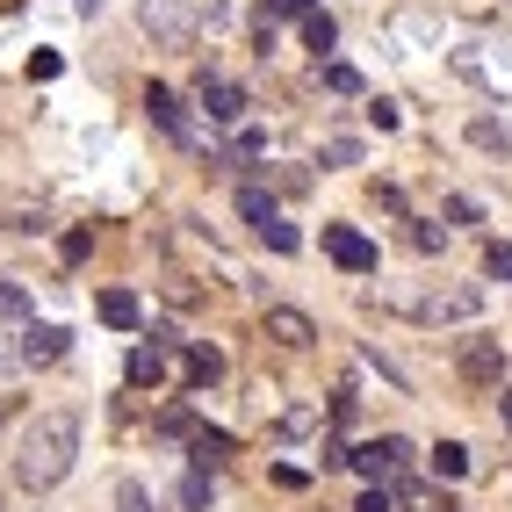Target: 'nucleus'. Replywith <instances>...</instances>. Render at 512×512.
I'll use <instances>...</instances> for the list:
<instances>
[{
  "label": "nucleus",
  "mask_w": 512,
  "mask_h": 512,
  "mask_svg": "<svg viewBox=\"0 0 512 512\" xmlns=\"http://www.w3.org/2000/svg\"><path fill=\"white\" fill-rule=\"evenodd\" d=\"M80 462V419L73 412H37V426L22 433V455H15V484L22 491H51L65 484Z\"/></svg>",
  "instance_id": "nucleus-1"
},
{
  "label": "nucleus",
  "mask_w": 512,
  "mask_h": 512,
  "mask_svg": "<svg viewBox=\"0 0 512 512\" xmlns=\"http://www.w3.org/2000/svg\"><path fill=\"white\" fill-rule=\"evenodd\" d=\"M476 311H484V289H476V282H448V289H433V296L412 303L419 325H469Z\"/></svg>",
  "instance_id": "nucleus-2"
},
{
  "label": "nucleus",
  "mask_w": 512,
  "mask_h": 512,
  "mask_svg": "<svg viewBox=\"0 0 512 512\" xmlns=\"http://www.w3.org/2000/svg\"><path fill=\"white\" fill-rule=\"evenodd\" d=\"M145 29H152V44L188 51L195 29H202V15H195V0H145Z\"/></svg>",
  "instance_id": "nucleus-3"
},
{
  "label": "nucleus",
  "mask_w": 512,
  "mask_h": 512,
  "mask_svg": "<svg viewBox=\"0 0 512 512\" xmlns=\"http://www.w3.org/2000/svg\"><path fill=\"white\" fill-rule=\"evenodd\" d=\"M404 455H412V440H404V433H383V440H361L347 462L368 476V484H404Z\"/></svg>",
  "instance_id": "nucleus-4"
},
{
  "label": "nucleus",
  "mask_w": 512,
  "mask_h": 512,
  "mask_svg": "<svg viewBox=\"0 0 512 512\" xmlns=\"http://www.w3.org/2000/svg\"><path fill=\"white\" fill-rule=\"evenodd\" d=\"M325 253H332L339 267H347V275H375V260H383V253H375L354 224H325Z\"/></svg>",
  "instance_id": "nucleus-5"
},
{
  "label": "nucleus",
  "mask_w": 512,
  "mask_h": 512,
  "mask_svg": "<svg viewBox=\"0 0 512 512\" xmlns=\"http://www.w3.org/2000/svg\"><path fill=\"white\" fill-rule=\"evenodd\" d=\"M145 109H152V123H159L174 145H195V138H202V130L188 123V109H181V94H174V87H145Z\"/></svg>",
  "instance_id": "nucleus-6"
},
{
  "label": "nucleus",
  "mask_w": 512,
  "mask_h": 512,
  "mask_svg": "<svg viewBox=\"0 0 512 512\" xmlns=\"http://www.w3.org/2000/svg\"><path fill=\"white\" fill-rule=\"evenodd\" d=\"M455 368H462V383L491 390L498 368H505V354H498V339H462V347H455Z\"/></svg>",
  "instance_id": "nucleus-7"
},
{
  "label": "nucleus",
  "mask_w": 512,
  "mask_h": 512,
  "mask_svg": "<svg viewBox=\"0 0 512 512\" xmlns=\"http://www.w3.org/2000/svg\"><path fill=\"white\" fill-rule=\"evenodd\" d=\"M267 339H275V347H289V354H303L318 339V325L296 311V303H267Z\"/></svg>",
  "instance_id": "nucleus-8"
},
{
  "label": "nucleus",
  "mask_w": 512,
  "mask_h": 512,
  "mask_svg": "<svg viewBox=\"0 0 512 512\" xmlns=\"http://www.w3.org/2000/svg\"><path fill=\"white\" fill-rule=\"evenodd\" d=\"M202 116H210V123H238V116H246V87H231V80H202Z\"/></svg>",
  "instance_id": "nucleus-9"
},
{
  "label": "nucleus",
  "mask_w": 512,
  "mask_h": 512,
  "mask_svg": "<svg viewBox=\"0 0 512 512\" xmlns=\"http://www.w3.org/2000/svg\"><path fill=\"white\" fill-rule=\"evenodd\" d=\"M65 339H73L65 325H29V332H22V361H29V368H51V361H65Z\"/></svg>",
  "instance_id": "nucleus-10"
},
{
  "label": "nucleus",
  "mask_w": 512,
  "mask_h": 512,
  "mask_svg": "<svg viewBox=\"0 0 512 512\" xmlns=\"http://www.w3.org/2000/svg\"><path fill=\"white\" fill-rule=\"evenodd\" d=\"M94 311H101V325H116V332H138V325H145V303L130 296V289H101Z\"/></svg>",
  "instance_id": "nucleus-11"
},
{
  "label": "nucleus",
  "mask_w": 512,
  "mask_h": 512,
  "mask_svg": "<svg viewBox=\"0 0 512 512\" xmlns=\"http://www.w3.org/2000/svg\"><path fill=\"white\" fill-rule=\"evenodd\" d=\"M238 217H246L253 231H275L282 224V210H275V195H267V188H238Z\"/></svg>",
  "instance_id": "nucleus-12"
},
{
  "label": "nucleus",
  "mask_w": 512,
  "mask_h": 512,
  "mask_svg": "<svg viewBox=\"0 0 512 512\" xmlns=\"http://www.w3.org/2000/svg\"><path fill=\"white\" fill-rule=\"evenodd\" d=\"M159 383H166V354L138 347V354H130V390H159Z\"/></svg>",
  "instance_id": "nucleus-13"
},
{
  "label": "nucleus",
  "mask_w": 512,
  "mask_h": 512,
  "mask_svg": "<svg viewBox=\"0 0 512 512\" xmlns=\"http://www.w3.org/2000/svg\"><path fill=\"white\" fill-rule=\"evenodd\" d=\"M224 375V354L217 347H188V390H210Z\"/></svg>",
  "instance_id": "nucleus-14"
},
{
  "label": "nucleus",
  "mask_w": 512,
  "mask_h": 512,
  "mask_svg": "<svg viewBox=\"0 0 512 512\" xmlns=\"http://www.w3.org/2000/svg\"><path fill=\"white\" fill-rule=\"evenodd\" d=\"M303 44H311V51H318V65H325V51L339 44V22H332L325 8H311V15H303Z\"/></svg>",
  "instance_id": "nucleus-15"
},
{
  "label": "nucleus",
  "mask_w": 512,
  "mask_h": 512,
  "mask_svg": "<svg viewBox=\"0 0 512 512\" xmlns=\"http://www.w3.org/2000/svg\"><path fill=\"white\" fill-rule=\"evenodd\" d=\"M433 469L448 476V484H455V476H469V448H462V440H440V448H433Z\"/></svg>",
  "instance_id": "nucleus-16"
},
{
  "label": "nucleus",
  "mask_w": 512,
  "mask_h": 512,
  "mask_svg": "<svg viewBox=\"0 0 512 512\" xmlns=\"http://www.w3.org/2000/svg\"><path fill=\"white\" fill-rule=\"evenodd\" d=\"M469 138L484 145V152H505V145H512V130H505L498 116H476V123H469Z\"/></svg>",
  "instance_id": "nucleus-17"
},
{
  "label": "nucleus",
  "mask_w": 512,
  "mask_h": 512,
  "mask_svg": "<svg viewBox=\"0 0 512 512\" xmlns=\"http://www.w3.org/2000/svg\"><path fill=\"white\" fill-rule=\"evenodd\" d=\"M224 455H231V440H224V433H195V469H217Z\"/></svg>",
  "instance_id": "nucleus-18"
},
{
  "label": "nucleus",
  "mask_w": 512,
  "mask_h": 512,
  "mask_svg": "<svg viewBox=\"0 0 512 512\" xmlns=\"http://www.w3.org/2000/svg\"><path fill=\"white\" fill-rule=\"evenodd\" d=\"M181 505H188V512H202V505H210V469L181 476Z\"/></svg>",
  "instance_id": "nucleus-19"
},
{
  "label": "nucleus",
  "mask_w": 512,
  "mask_h": 512,
  "mask_svg": "<svg viewBox=\"0 0 512 512\" xmlns=\"http://www.w3.org/2000/svg\"><path fill=\"white\" fill-rule=\"evenodd\" d=\"M318 73H325L332 94H361V73H354V65H318Z\"/></svg>",
  "instance_id": "nucleus-20"
},
{
  "label": "nucleus",
  "mask_w": 512,
  "mask_h": 512,
  "mask_svg": "<svg viewBox=\"0 0 512 512\" xmlns=\"http://www.w3.org/2000/svg\"><path fill=\"white\" fill-rule=\"evenodd\" d=\"M58 73H65L58 51H37V58H29V80H58Z\"/></svg>",
  "instance_id": "nucleus-21"
},
{
  "label": "nucleus",
  "mask_w": 512,
  "mask_h": 512,
  "mask_svg": "<svg viewBox=\"0 0 512 512\" xmlns=\"http://www.w3.org/2000/svg\"><path fill=\"white\" fill-rule=\"evenodd\" d=\"M325 159H332V166H354V159H361V138H332Z\"/></svg>",
  "instance_id": "nucleus-22"
},
{
  "label": "nucleus",
  "mask_w": 512,
  "mask_h": 512,
  "mask_svg": "<svg viewBox=\"0 0 512 512\" xmlns=\"http://www.w3.org/2000/svg\"><path fill=\"white\" fill-rule=\"evenodd\" d=\"M368 123H375V130H397L404 116H397V101H368Z\"/></svg>",
  "instance_id": "nucleus-23"
},
{
  "label": "nucleus",
  "mask_w": 512,
  "mask_h": 512,
  "mask_svg": "<svg viewBox=\"0 0 512 512\" xmlns=\"http://www.w3.org/2000/svg\"><path fill=\"white\" fill-rule=\"evenodd\" d=\"M289 15H311V0H267V22H289Z\"/></svg>",
  "instance_id": "nucleus-24"
},
{
  "label": "nucleus",
  "mask_w": 512,
  "mask_h": 512,
  "mask_svg": "<svg viewBox=\"0 0 512 512\" xmlns=\"http://www.w3.org/2000/svg\"><path fill=\"white\" fill-rule=\"evenodd\" d=\"M390 505H397V498H390V491H383V484H368V491H361V505H354V512H390Z\"/></svg>",
  "instance_id": "nucleus-25"
},
{
  "label": "nucleus",
  "mask_w": 512,
  "mask_h": 512,
  "mask_svg": "<svg viewBox=\"0 0 512 512\" xmlns=\"http://www.w3.org/2000/svg\"><path fill=\"white\" fill-rule=\"evenodd\" d=\"M448 224H476V202L469 195H448Z\"/></svg>",
  "instance_id": "nucleus-26"
},
{
  "label": "nucleus",
  "mask_w": 512,
  "mask_h": 512,
  "mask_svg": "<svg viewBox=\"0 0 512 512\" xmlns=\"http://www.w3.org/2000/svg\"><path fill=\"white\" fill-rule=\"evenodd\" d=\"M116 505L123 512H145V484H116Z\"/></svg>",
  "instance_id": "nucleus-27"
},
{
  "label": "nucleus",
  "mask_w": 512,
  "mask_h": 512,
  "mask_svg": "<svg viewBox=\"0 0 512 512\" xmlns=\"http://www.w3.org/2000/svg\"><path fill=\"white\" fill-rule=\"evenodd\" d=\"M484 260H491V275H505V282H512V246H491Z\"/></svg>",
  "instance_id": "nucleus-28"
},
{
  "label": "nucleus",
  "mask_w": 512,
  "mask_h": 512,
  "mask_svg": "<svg viewBox=\"0 0 512 512\" xmlns=\"http://www.w3.org/2000/svg\"><path fill=\"white\" fill-rule=\"evenodd\" d=\"M15 361H22V354H8V347H0V375H8V368H15Z\"/></svg>",
  "instance_id": "nucleus-29"
},
{
  "label": "nucleus",
  "mask_w": 512,
  "mask_h": 512,
  "mask_svg": "<svg viewBox=\"0 0 512 512\" xmlns=\"http://www.w3.org/2000/svg\"><path fill=\"white\" fill-rule=\"evenodd\" d=\"M440 512H462V505H448V498H440Z\"/></svg>",
  "instance_id": "nucleus-30"
},
{
  "label": "nucleus",
  "mask_w": 512,
  "mask_h": 512,
  "mask_svg": "<svg viewBox=\"0 0 512 512\" xmlns=\"http://www.w3.org/2000/svg\"><path fill=\"white\" fill-rule=\"evenodd\" d=\"M505 419H512V390H505Z\"/></svg>",
  "instance_id": "nucleus-31"
}]
</instances>
